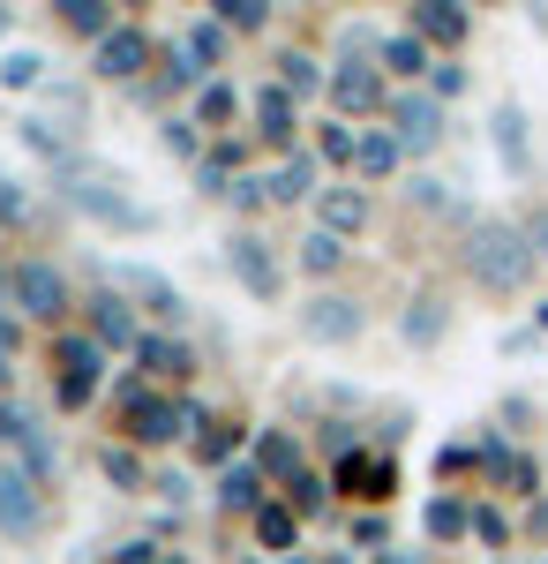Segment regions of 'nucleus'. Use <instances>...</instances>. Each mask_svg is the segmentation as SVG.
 <instances>
[{"mask_svg": "<svg viewBox=\"0 0 548 564\" xmlns=\"http://www.w3.org/2000/svg\"><path fill=\"white\" fill-rule=\"evenodd\" d=\"M233 444H241V422H204V436H196V452L226 459V467H233Z\"/></svg>", "mask_w": 548, "mask_h": 564, "instance_id": "obj_36", "label": "nucleus"}, {"mask_svg": "<svg viewBox=\"0 0 548 564\" xmlns=\"http://www.w3.org/2000/svg\"><path fill=\"white\" fill-rule=\"evenodd\" d=\"M534 241H526V226H511V218H473L465 226V271H473V286H489V294H518L526 279H534Z\"/></svg>", "mask_w": 548, "mask_h": 564, "instance_id": "obj_1", "label": "nucleus"}, {"mask_svg": "<svg viewBox=\"0 0 548 564\" xmlns=\"http://www.w3.org/2000/svg\"><path fill=\"white\" fill-rule=\"evenodd\" d=\"M143 68H151V39H143L135 23H121L113 39L98 45V76H113V84H135Z\"/></svg>", "mask_w": 548, "mask_h": 564, "instance_id": "obj_12", "label": "nucleus"}, {"mask_svg": "<svg viewBox=\"0 0 548 564\" xmlns=\"http://www.w3.org/2000/svg\"><path fill=\"white\" fill-rule=\"evenodd\" d=\"M233 106H241V90L233 84H204V98H196V121L211 129V121H233Z\"/></svg>", "mask_w": 548, "mask_h": 564, "instance_id": "obj_35", "label": "nucleus"}, {"mask_svg": "<svg viewBox=\"0 0 548 564\" xmlns=\"http://www.w3.org/2000/svg\"><path fill=\"white\" fill-rule=\"evenodd\" d=\"M45 520V489L31 467H0V527L8 534H31Z\"/></svg>", "mask_w": 548, "mask_h": 564, "instance_id": "obj_9", "label": "nucleus"}, {"mask_svg": "<svg viewBox=\"0 0 548 564\" xmlns=\"http://www.w3.org/2000/svg\"><path fill=\"white\" fill-rule=\"evenodd\" d=\"M255 542L278 550V557H294L300 550V512L294 505H263V512H255Z\"/></svg>", "mask_w": 548, "mask_h": 564, "instance_id": "obj_21", "label": "nucleus"}, {"mask_svg": "<svg viewBox=\"0 0 548 564\" xmlns=\"http://www.w3.org/2000/svg\"><path fill=\"white\" fill-rule=\"evenodd\" d=\"M391 135H398V151H436L443 143V98H428V90L391 98Z\"/></svg>", "mask_w": 548, "mask_h": 564, "instance_id": "obj_4", "label": "nucleus"}, {"mask_svg": "<svg viewBox=\"0 0 548 564\" xmlns=\"http://www.w3.org/2000/svg\"><path fill=\"white\" fill-rule=\"evenodd\" d=\"M76 212H90V218H106V226H128V234H143L151 226V212L143 204H128L121 196V181H106V174H68V188H61Z\"/></svg>", "mask_w": 548, "mask_h": 564, "instance_id": "obj_3", "label": "nucleus"}, {"mask_svg": "<svg viewBox=\"0 0 548 564\" xmlns=\"http://www.w3.org/2000/svg\"><path fill=\"white\" fill-rule=\"evenodd\" d=\"M39 76H45L39 53H8V61H0V84H8V90H31Z\"/></svg>", "mask_w": 548, "mask_h": 564, "instance_id": "obj_39", "label": "nucleus"}, {"mask_svg": "<svg viewBox=\"0 0 548 564\" xmlns=\"http://www.w3.org/2000/svg\"><path fill=\"white\" fill-rule=\"evenodd\" d=\"M278 90H294V98H316V90H331V76H324L308 53H286V61H278Z\"/></svg>", "mask_w": 548, "mask_h": 564, "instance_id": "obj_29", "label": "nucleus"}, {"mask_svg": "<svg viewBox=\"0 0 548 564\" xmlns=\"http://www.w3.org/2000/svg\"><path fill=\"white\" fill-rule=\"evenodd\" d=\"M465 90V68L459 61H436V98H459Z\"/></svg>", "mask_w": 548, "mask_h": 564, "instance_id": "obj_45", "label": "nucleus"}, {"mask_svg": "<svg viewBox=\"0 0 548 564\" xmlns=\"http://www.w3.org/2000/svg\"><path fill=\"white\" fill-rule=\"evenodd\" d=\"M473 534H481L489 550H504V542H511V527H504V512H496V505H473Z\"/></svg>", "mask_w": 548, "mask_h": 564, "instance_id": "obj_40", "label": "nucleus"}, {"mask_svg": "<svg viewBox=\"0 0 548 564\" xmlns=\"http://www.w3.org/2000/svg\"><path fill=\"white\" fill-rule=\"evenodd\" d=\"M166 564H180V557H166Z\"/></svg>", "mask_w": 548, "mask_h": 564, "instance_id": "obj_51", "label": "nucleus"}, {"mask_svg": "<svg viewBox=\"0 0 548 564\" xmlns=\"http://www.w3.org/2000/svg\"><path fill=\"white\" fill-rule=\"evenodd\" d=\"M526 241H534V257H548V204L526 218Z\"/></svg>", "mask_w": 548, "mask_h": 564, "instance_id": "obj_47", "label": "nucleus"}, {"mask_svg": "<svg viewBox=\"0 0 548 564\" xmlns=\"http://www.w3.org/2000/svg\"><path fill=\"white\" fill-rule=\"evenodd\" d=\"M204 430V406L196 399H151V391H128V436L135 444H173V436Z\"/></svg>", "mask_w": 548, "mask_h": 564, "instance_id": "obj_2", "label": "nucleus"}, {"mask_svg": "<svg viewBox=\"0 0 548 564\" xmlns=\"http://www.w3.org/2000/svg\"><path fill=\"white\" fill-rule=\"evenodd\" d=\"M255 475L294 481L300 475V444H294V436H278V430H263V436H255Z\"/></svg>", "mask_w": 548, "mask_h": 564, "instance_id": "obj_24", "label": "nucleus"}, {"mask_svg": "<svg viewBox=\"0 0 548 564\" xmlns=\"http://www.w3.org/2000/svg\"><path fill=\"white\" fill-rule=\"evenodd\" d=\"M61 15H68V31H84V39H98V45H106L113 31H121L106 0H61Z\"/></svg>", "mask_w": 548, "mask_h": 564, "instance_id": "obj_26", "label": "nucleus"}, {"mask_svg": "<svg viewBox=\"0 0 548 564\" xmlns=\"http://www.w3.org/2000/svg\"><path fill=\"white\" fill-rule=\"evenodd\" d=\"M143 369H151V377H173V384H180V377H188V347H180V339H143Z\"/></svg>", "mask_w": 548, "mask_h": 564, "instance_id": "obj_31", "label": "nucleus"}, {"mask_svg": "<svg viewBox=\"0 0 548 564\" xmlns=\"http://www.w3.org/2000/svg\"><path fill=\"white\" fill-rule=\"evenodd\" d=\"M0 436L23 444V459H31V475H39V481H53V444L39 436V422H31L23 406H0Z\"/></svg>", "mask_w": 548, "mask_h": 564, "instance_id": "obj_17", "label": "nucleus"}, {"mask_svg": "<svg viewBox=\"0 0 548 564\" xmlns=\"http://www.w3.org/2000/svg\"><path fill=\"white\" fill-rule=\"evenodd\" d=\"M113 294H135V302H151V308H158V316H173V324L188 316V302L173 294L158 271H113Z\"/></svg>", "mask_w": 548, "mask_h": 564, "instance_id": "obj_19", "label": "nucleus"}, {"mask_svg": "<svg viewBox=\"0 0 548 564\" xmlns=\"http://www.w3.org/2000/svg\"><path fill=\"white\" fill-rule=\"evenodd\" d=\"M391 459H361V452H353V459H346V467H338V489H346V497H369V505H383V497H391Z\"/></svg>", "mask_w": 548, "mask_h": 564, "instance_id": "obj_20", "label": "nucleus"}, {"mask_svg": "<svg viewBox=\"0 0 548 564\" xmlns=\"http://www.w3.org/2000/svg\"><path fill=\"white\" fill-rule=\"evenodd\" d=\"M263 188H271V204H308V196H324V188H316V151H286Z\"/></svg>", "mask_w": 548, "mask_h": 564, "instance_id": "obj_15", "label": "nucleus"}, {"mask_svg": "<svg viewBox=\"0 0 548 564\" xmlns=\"http://www.w3.org/2000/svg\"><path fill=\"white\" fill-rule=\"evenodd\" d=\"M286 564H300V557H286Z\"/></svg>", "mask_w": 548, "mask_h": 564, "instance_id": "obj_52", "label": "nucleus"}, {"mask_svg": "<svg viewBox=\"0 0 548 564\" xmlns=\"http://www.w3.org/2000/svg\"><path fill=\"white\" fill-rule=\"evenodd\" d=\"M226 263H233V279L249 286L255 302H278V294H286V279H278V257H271V241H255V234H233V241H226Z\"/></svg>", "mask_w": 548, "mask_h": 564, "instance_id": "obj_7", "label": "nucleus"}, {"mask_svg": "<svg viewBox=\"0 0 548 564\" xmlns=\"http://www.w3.org/2000/svg\"><path fill=\"white\" fill-rule=\"evenodd\" d=\"M428 534H436V542H459V534H473V512H465L459 497H436V505H428Z\"/></svg>", "mask_w": 548, "mask_h": 564, "instance_id": "obj_33", "label": "nucleus"}, {"mask_svg": "<svg viewBox=\"0 0 548 564\" xmlns=\"http://www.w3.org/2000/svg\"><path fill=\"white\" fill-rule=\"evenodd\" d=\"M0 31H8V15H0Z\"/></svg>", "mask_w": 548, "mask_h": 564, "instance_id": "obj_50", "label": "nucleus"}, {"mask_svg": "<svg viewBox=\"0 0 548 564\" xmlns=\"http://www.w3.org/2000/svg\"><path fill=\"white\" fill-rule=\"evenodd\" d=\"M398 332H406V347H436V339H443V302H414L406 308V324H398Z\"/></svg>", "mask_w": 548, "mask_h": 564, "instance_id": "obj_30", "label": "nucleus"}, {"mask_svg": "<svg viewBox=\"0 0 548 564\" xmlns=\"http://www.w3.org/2000/svg\"><path fill=\"white\" fill-rule=\"evenodd\" d=\"M173 53L204 76V68H218V61H226V31H218V23H188V31L173 39Z\"/></svg>", "mask_w": 548, "mask_h": 564, "instance_id": "obj_22", "label": "nucleus"}, {"mask_svg": "<svg viewBox=\"0 0 548 564\" xmlns=\"http://www.w3.org/2000/svg\"><path fill=\"white\" fill-rule=\"evenodd\" d=\"M218 505H226V512H263V475H255V467H226V475H218Z\"/></svg>", "mask_w": 548, "mask_h": 564, "instance_id": "obj_23", "label": "nucleus"}, {"mask_svg": "<svg viewBox=\"0 0 548 564\" xmlns=\"http://www.w3.org/2000/svg\"><path fill=\"white\" fill-rule=\"evenodd\" d=\"M8 347H15V324H8V316H0V354H8Z\"/></svg>", "mask_w": 548, "mask_h": 564, "instance_id": "obj_49", "label": "nucleus"}, {"mask_svg": "<svg viewBox=\"0 0 548 564\" xmlns=\"http://www.w3.org/2000/svg\"><path fill=\"white\" fill-rule=\"evenodd\" d=\"M316 151H324L331 166H353V151H361V129H346V121H331V129L316 135Z\"/></svg>", "mask_w": 548, "mask_h": 564, "instance_id": "obj_37", "label": "nucleus"}, {"mask_svg": "<svg viewBox=\"0 0 548 564\" xmlns=\"http://www.w3.org/2000/svg\"><path fill=\"white\" fill-rule=\"evenodd\" d=\"M31 151H45V159H68V135H53V121H31Z\"/></svg>", "mask_w": 548, "mask_h": 564, "instance_id": "obj_42", "label": "nucleus"}, {"mask_svg": "<svg viewBox=\"0 0 548 564\" xmlns=\"http://www.w3.org/2000/svg\"><path fill=\"white\" fill-rule=\"evenodd\" d=\"M361 302H346V294H316V302H300V332L316 339V347H353L361 339Z\"/></svg>", "mask_w": 548, "mask_h": 564, "instance_id": "obj_5", "label": "nucleus"}, {"mask_svg": "<svg viewBox=\"0 0 548 564\" xmlns=\"http://www.w3.org/2000/svg\"><path fill=\"white\" fill-rule=\"evenodd\" d=\"M406 196H414V204H421V212H443V204H451V196H443V181H414V188H406Z\"/></svg>", "mask_w": 548, "mask_h": 564, "instance_id": "obj_44", "label": "nucleus"}, {"mask_svg": "<svg viewBox=\"0 0 548 564\" xmlns=\"http://www.w3.org/2000/svg\"><path fill=\"white\" fill-rule=\"evenodd\" d=\"M376 564H414V557H406V550H376Z\"/></svg>", "mask_w": 548, "mask_h": 564, "instance_id": "obj_48", "label": "nucleus"}, {"mask_svg": "<svg viewBox=\"0 0 548 564\" xmlns=\"http://www.w3.org/2000/svg\"><path fill=\"white\" fill-rule=\"evenodd\" d=\"M383 68H391V76H428V68H436V53L406 31V39H383Z\"/></svg>", "mask_w": 548, "mask_h": 564, "instance_id": "obj_27", "label": "nucleus"}, {"mask_svg": "<svg viewBox=\"0 0 548 564\" xmlns=\"http://www.w3.org/2000/svg\"><path fill=\"white\" fill-rule=\"evenodd\" d=\"M106 481H113V489H143V459H135L128 444H106Z\"/></svg>", "mask_w": 548, "mask_h": 564, "instance_id": "obj_38", "label": "nucleus"}, {"mask_svg": "<svg viewBox=\"0 0 548 564\" xmlns=\"http://www.w3.org/2000/svg\"><path fill=\"white\" fill-rule=\"evenodd\" d=\"M226 196H233V204H241V212H255V204H263V196H271V188H263V181H233V188H226Z\"/></svg>", "mask_w": 548, "mask_h": 564, "instance_id": "obj_46", "label": "nucleus"}, {"mask_svg": "<svg viewBox=\"0 0 548 564\" xmlns=\"http://www.w3.org/2000/svg\"><path fill=\"white\" fill-rule=\"evenodd\" d=\"M316 218H324V234L353 241V234L369 226V188H353V181H346V188H324V196H316Z\"/></svg>", "mask_w": 548, "mask_h": 564, "instance_id": "obj_13", "label": "nucleus"}, {"mask_svg": "<svg viewBox=\"0 0 548 564\" xmlns=\"http://www.w3.org/2000/svg\"><path fill=\"white\" fill-rule=\"evenodd\" d=\"M113 564H166V557H158V542H143V534H135V542L113 550Z\"/></svg>", "mask_w": 548, "mask_h": 564, "instance_id": "obj_43", "label": "nucleus"}, {"mask_svg": "<svg viewBox=\"0 0 548 564\" xmlns=\"http://www.w3.org/2000/svg\"><path fill=\"white\" fill-rule=\"evenodd\" d=\"M338 263H346V241H338V234H324V226L300 234V271H308V279H331Z\"/></svg>", "mask_w": 548, "mask_h": 564, "instance_id": "obj_25", "label": "nucleus"}, {"mask_svg": "<svg viewBox=\"0 0 548 564\" xmlns=\"http://www.w3.org/2000/svg\"><path fill=\"white\" fill-rule=\"evenodd\" d=\"M331 106L338 113H376L383 106V68H369L361 53H346L331 68Z\"/></svg>", "mask_w": 548, "mask_h": 564, "instance_id": "obj_10", "label": "nucleus"}, {"mask_svg": "<svg viewBox=\"0 0 548 564\" xmlns=\"http://www.w3.org/2000/svg\"><path fill=\"white\" fill-rule=\"evenodd\" d=\"M496 151H504L511 174H526V113L518 106H496Z\"/></svg>", "mask_w": 548, "mask_h": 564, "instance_id": "obj_28", "label": "nucleus"}, {"mask_svg": "<svg viewBox=\"0 0 548 564\" xmlns=\"http://www.w3.org/2000/svg\"><path fill=\"white\" fill-rule=\"evenodd\" d=\"M398 166H406L398 135H391V129H361V151H353V174H361V181H391Z\"/></svg>", "mask_w": 548, "mask_h": 564, "instance_id": "obj_18", "label": "nucleus"}, {"mask_svg": "<svg viewBox=\"0 0 548 564\" xmlns=\"http://www.w3.org/2000/svg\"><path fill=\"white\" fill-rule=\"evenodd\" d=\"M294 129H300V98L271 84L255 98V135H263V143H294Z\"/></svg>", "mask_w": 548, "mask_h": 564, "instance_id": "obj_16", "label": "nucleus"}, {"mask_svg": "<svg viewBox=\"0 0 548 564\" xmlns=\"http://www.w3.org/2000/svg\"><path fill=\"white\" fill-rule=\"evenodd\" d=\"M286 505H294V512H316V505H324V481H316V475H294V481H286Z\"/></svg>", "mask_w": 548, "mask_h": 564, "instance_id": "obj_41", "label": "nucleus"}, {"mask_svg": "<svg viewBox=\"0 0 548 564\" xmlns=\"http://www.w3.org/2000/svg\"><path fill=\"white\" fill-rule=\"evenodd\" d=\"M158 143H166L173 159H196V151H204V121H196V113H173L166 129H158Z\"/></svg>", "mask_w": 548, "mask_h": 564, "instance_id": "obj_34", "label": "nucleus"}, {"mask_svg": "<svg viewBox=\"0 0 548 564\" xmlns=\"http://www.w3.org/2000/svg\"><path fill=\"white\" fill-rule=\"evenodd\" d=\"M414 39H421L428 53H436V45L451 53V45L473 39V15H465L459 0H421V8H414Z\"/></svg>", "mask_w": 548, "mask_h": 564, "instance_id": "obj_11", "label": "nucleus"}, {"mask_svg": "<svg viewBox=\"0 0 548 564\" xmlns=\"http://www.w3.org/2000/svg\"><path fill=\"white\" fill-rule=\"evenodd\" d=\"M53 369H61V406H90L98 369H106V347L98 339H61L53 347Z\"/></svg>", "mask_w": 548, "mask_h": 564, "instance_id": "obj_6", "label": "nucleus"}, {"mask_svg": "<svg viewBox=\"0 0 548 564\" xmlns=\"http://www.w3.org/2000/svg\"><path fill=\"white\" fill-rule=\"evenodd\" d=\"M90 339H98V347H143V339H135V308H128V294L106 286V294L90 302Z\"/></svg>", "mask_w": 548, "mask_h": 564, "instance_id": "obj_14", "label": "nucleus"}, {"mask_svg": "<svg viewBox=\"0 0 548 564\" xmlns=\"http://www.w3.org/2000/svg\"><path fill=\"white\" fill-rule=\"evenodd\" d=\"M8 302L23 308V316H39V324H53L61 308H68V279L53 271V263H15V294Z\"/></svg>", "mask_w": 548, "mask_h": 564, "instance_id": "obj_8", "label": "nucleus"}, {"mask_svg": "<svg viewBox=\"0 0 548 564\" xmlns=\"http://www.w3.org/2000/svg\"><path fill=\"white\" fill-rule=\"evenodd\" d=\"M211 23L218 31H263V23H271V0H218Z\"/></svg>", "mask_w": 548, "mask_h": 564, "instance_id": "obj_32", "label": "nucleus"}]
</instances>
